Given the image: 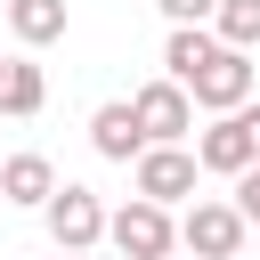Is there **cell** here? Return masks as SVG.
<instances>
[{"label": "cell", "mask_w": 260, "mask_h": 260, "mask_svg": "<svg viewBox=\"0 0 260 260\" xmlns=\"http://www.w3.org/2000/svg\"><path fill=\"white\" fill-rule=\"evenodd\" d=\"M57 260H89V252H57Z\"/></svg>", "instance_id": "obj_17"}, {"label": "cell", "mask_w": 260, "mask_h": 260, "mask_svg": "<svg viewBox=\"0 0 260 260\" xmlns=\"http://www.w3.org/2000/svg\"><path fill=\"white\" fill-rule=\"evenodd\" d=\"M41 228H49V244H57V252H98V244H106V203H98L89 187L57 179V187H49V203H41Z\"/></svg>", "instance_id": "obj_2"}, {"label": "cell", "mask_w": 260, "mask_h": 260, "mask_svg": "<svg viewBox=\"0 0 260 260\" xmlns=\"http://www.w3.org/2000/svg\"><path fill=\"white\" fill-rule=\"evenodd\" d=\"M65 0H8V32H16V49H49V41H65Z\"/></svg>", "instance_id": "obj_10"}, {"label": "cell", "mask_w": 260, "mask_h": 260, "mask_svg": "<svg viewBox=\"0 0 260 260\" xmlns=\"http://www.w3.org/2000/svg\"><path fill=\"white\" fill-rule=\"evenodd\" d=\"M195 179H203L195 146H138V154H130V195H146V203H162V211L187 203Z\"/></svg>", "instance_id": "obj_4"}, {"label": "cell", "mask_w": 260, "mask_h": 260, "mask_svg": "<svg viewBox=\"0 0 260 260\" xmlns=\"http://www.w3.org/2000/svg\"><path fill=\"white\" fill-rule=\"evenodd\" d=\"M130 114H138L146 146H187V138H195V98H187L171 73L146 81V89H130Z\"/></svg>", "instance_id": "obj_6"}, {"label": "cell", "mask_w": 260, "mask_h": 260, "mask_svg": "<svg viewBox=\"0 0 260 260\" xmlns=\"http://www.w3.org/2000/svg\"><path fill=\"white\" fill-rule=\"evenodd\" d=\"M49 106V73L32 65V57H8V81H0V114H16V122H32Z\"/></svg>", "instance_id": "obj_12"}, {"label": "cell", "mask_w": 260, "mask_h": 260, "mask_svg": "<svg viewBox=\"0 0 260 260\" xmlns=\"http://www.w3.org/2000/svg\"><path fill=\"white\" fill-rule=\"evenodd\" d=\"M106 244H114L122 260H171V252H179V219H171L162 203L130 195L122 211H106Z\"/></svg>", "instance_id": "obj_3"}, {"label": "cell", "mask_w": 260, "mask_h": 260, "mask_svg": "<svg viewBox=\"0 0 260 260\" xmlns=\"http://www.w3.org/2000/svg\"><path fill=\"white\" fill-rule=\"evenodd\" d=\"M252 89H260V65H252V49H228V41H219V49L195 65V81H187V98H195L203 114H228V106H244Z\"/></svg>", "instance_id": "obj_5"}, {"label": "cell", "mask_w": 260, "mask_h": 260, "mask_svg": "<svg viewBox=\"0 0 260 260\" xmlns=\"http://www.w3.org/2000/svg\"><path fill=\"white\" fill-rule=\"evenodd\" d=\"M154 8H162L171 24H211V8H219V0H154Z\"/></svg>", "instance_id": "obj_15"}, {"label": "cell", "mask_w": 260, "mask_h": 260, "mask_svg": "<svg viewBox=\"0 0 260 260\" xmlns=\"http://www.w3.org/2000/svg\"><path fill=\"white\" fill-rule=\"evenodd\" d=\"M89 146H98L106 162H130V154L146 146V130H138V114H130V98H106V106L89 114Z\"/></svg>", "instance_id": "obj_9"}, {"label": "cell", "mask_w": 260, "mask_h": 260, "mask_svg": "<svg viewBox=\"0 0 260 260\" xmlns=\"http://www.w3.org/2000/svg\"><path fill=\"white\" fill-rule=\"evenodd\" d=\"M187 146H195V162H203L211 179H236L244 162H260V154H252V130H244V114H236V106H228V114H211Z\"/></svg>", "instance_id": "obj_7"}, {"label": "cell", "mask_w": 260, "mask_h": 260, "mask_svg": "<svg viewBox=\"0 0 260 260\" xmlns=\"http://www.w3.org/2000/svg\"><path fill=\"white\" fill-rule=\"evenodd\" d=\"M211 32L228 49H260V0H219L211 8Z\"/></svg>", "instance_id": "obj_13"}, {"label": "cell", "mask_w": 260, "mask_h": 260, "mask_svg": "<svg viewBox=\"0 0 260 260\" xmlns=\"http://www.w3.org/2000/svg\"><path fill=\"white\" fill-rule=\"evenodd\" d=\"M49 187H57V162H49V154H32V146H24V154H8V162H0V203L41 211V203H49Z\"/></svg>", "instance_id": "obj_8"}, {"label": "cell", "mask_w": 260, "mask_h": 260, "mask_svg": "<svg viewBox=\"0 0 260 260\" xmlns=\"http://www.w3.org/2000/svg\"><path fill=\"white\" fill-rule=\"evenodd\" d=\"M0 81H8V57H0Z\"/></svg>", "instance_id": "obj_18"}, {"label": "cell", "mask_w": 260, "mask_h": 260, "mask_svg": "<svg viewBox=\"0 0 260 260\" xmlns=\"http://www.w3.org/2000/svg\"><path fill=\"white\" fill-rule=\"evenodd\" d=\"M211 49H219V32H211V24H171V41H162V73L187 89V81H195V65H203Z\"/></svg>", "instance_id": "obj_11"}, {"label": "cell", "mask_w": 260, "mask_h": 260, "mask_svg": "<svg viewBox=\"0 0 260 260\" xmlns=\"http://www.w3.org/2000/svg\"><path fill=\"white\" fill-rule=\"evenodd\" d=\"M228 203H236V211L260 228V162H244V171H236V195H228Z\"/></svg>", "instance_id": "obj_14"}, {"label": "cell", "mask_w": 260, "mask_h": 260, "mask_svg": "<svg viewBox=\"0 0 260 260\" xmlns=\"http://www.w3.org/2000/svg\"><path fill=\"white\" fill-rule=\"evenodd\" d=\"M236 114H244V130H252V154H260V106H252V98H244V106H236Z\"/></svg>", "instance_id": "obj_16"}, {"label": "cell", "mask_w": 260, "mask_h": 260, "mask_svg": "<svg viewBox=\"0 0 260 260\" xmlns=\"http://www.w3.org/2000/svg\"><path fill=\"white\" fill-rule=\"evenodd\" d=\"M244 236H252V219H244L228 195H187V211H179V252H195V260H236Z\"/></svg>", "instance_id": "obj_1"}]
</instances>
